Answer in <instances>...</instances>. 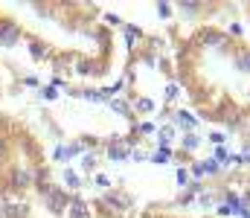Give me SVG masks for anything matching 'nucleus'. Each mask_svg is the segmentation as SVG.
<instances>
[{"label": "nucleus", "instance_id": "1", "mask_svg": "<svg viewBox=\"0 0 250 218\" xmlns=\"http://www.w3.org/2000/svg\"><path fill=\"white\" fill-rule=\"evenodd\" d=\"M18 41H21V29L12 20H3L0 18V47H15Z\"/></svg>", "mask_w": 250, "mask_h": 218}, {"label": "nucleus", "instance_id": "2", "mask_svg": "<svg viewBox=\"0 0 250 218\" xmlns=\"http://www.w3.org/2000/svg\"><path fill=\"white\" fill-rule=\"evenodd\" d=\"M70 213H73V218H87V207H84L82 201H73V207H70Z\"/></svg>", "mask_w": 250, "mask_h": 218}, {"label": "nucleus", "instance_id": "3", "mask_svg": "<svg viewBox=\"0 0 250 218\" xmlns=\"http://www.w3.org/2000/svg\"><path fill=\"white\" fill-rule=\"evenodd\" d=\"M175 119H178V122L184 125V128H195V119H192V114H187V111H181V114H178Z\"/></svg>", "mask_w": 250, "mask_h": 218}, {"label": "nucleus", "instance_id": "4", "mask_svg": "<svg viewBox=\"0 0 250 218\" xmlns=\"http://www.w3.org/2000/svg\"><path fill=\"white\" fill-rule=\"evenodd\" d=\"M151 108H154L151 99H140V102H137V111H151Z\"/></svg>", "mask_w": 250, "mask_h": 218}, {"label": "nucleus", "instance_id": "5", "mask_svg": "<svg viewBox=\"0 0 250 218\" xmlns=\"http://www.w3.org/2000/svg\"><path fill=\"white\" fill-rule=\"evenodd\" d=\"M172 137H175V128H163V131H160V140H163V143H169Z\"/></svg>", "mask_w": 250, "mask_h": 218}, {"label": "nucleus", "instance_id": "6", "mask_svg": "<svg viewBox=\"0 0 250 218\" xmlns=\"http://www.w3.org/2000/svg\"><path fill=\"white\" fill-rule=\"evenodd\" d=\"M198 145V137L195 134H187V140H184V148H195Z\"/></svg>", "mask_w": 250, "mask_h": 218}, {"label": "nucleus", "instance_id": "7", "mask_svg": "<svg viewBox=\"0 0 250 218\" xmlns=\"http://www.w3.org/2000/svg\"><path fill=\"white\" fill-rule=\"evenodd\" d=\"M111 105H114V111H120V114H125V111H128V105H125L123 99H114Z\"/></svg>", "mask_w": 250, "mask_h": 218}, {"label": "nucleus", "instance_id": "8", "mask_svg": "<svg viewBox=\"0 0 250 218\" xmlns=\"http://www.w3.org/2000/svg\"><path fill=\"white\" fill-rule=\"evenodd\" d=\"M64 180H67V183H70V186H79V178H76V175H73V172H64Z\"/></svg>", "mask_w": 250, "mask_h": 218}, {"label": "nucleus", "instance_id": "9", "mask_svg": "<svg viewBox=\"0 0 250 218\" xmlns=\"http://www.w3.org/2000/svg\"><path fill=\"white\" fill-rule=\"evenodd\" d=\"M82 169H93V157H90V154L82 157Z\"/></svg>", "mask_w": 250, "mask_h": 218}]
</instances>
